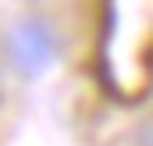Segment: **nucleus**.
Returning a JSON list of instances; mask_svg holds the SVG:
<instances>
[{"mask_svg": "<svg viewBox=\"0 0 153 146\" xmlns=\"http://www.w3.org/2000/svg\"><path fill=\"white\" fill-rule=\"evenodd\" d=\"M7 54H11V64L25 75H39L46 72L57 57V39L50 32V25H43L36 18H25L18 22L11 32H7Z\"/></svg>", "mask_w": 153, "mask_h": 146, "instance_id": "nucleus-1", "label": "nucleus"}, {"mask_svg": "<svg viewBox=\"0 0 153 146\" xmlns=\"http://www.w3.org/2000/svg\"><path fill=\"white\" fill-rule=\"evenodd\" d=\"M0 96H4V68H0Z\"/></svg>", "mask_w": 153, "mask_h": 146, "instance_id": "nucleus-2", "label": "nucleus"}]
</instances>
